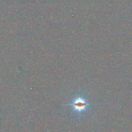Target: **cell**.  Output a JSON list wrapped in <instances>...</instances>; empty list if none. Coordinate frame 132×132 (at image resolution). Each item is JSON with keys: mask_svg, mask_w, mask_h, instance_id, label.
I'll return each instance as SVG.
<instances>
[{"mask_svg": "<svg viewBox=\"0 0 132 132\" xmlns=\"http://www.w3.org/2000/svg\"><path fill=\"white\" fill-rule=\"evenodd\" d=\"M92 105L91 103L88 102L84 96L79 95L75 97L70 103L64 105L71 106L74 111L77 114H81L86 111Z\"/></svg>", "mask_w": 132, "mask_h": 132, "instance_id": "6da1fadb", "label": "cell"}]
</instances>
